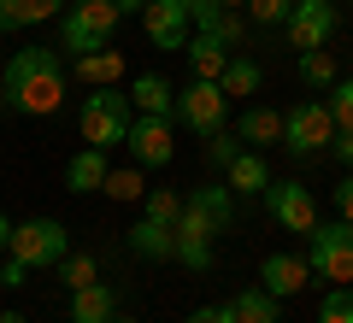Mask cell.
I'll return each instance as SVG.
<instances>
[{"label":"cell","mask_w":353,"mask_h":323,"mask_svg":"<svg viewBox=\"0 0 353 323\" xmlns=\"http://www.w3.org/2000/svg\"><path fill=\"white\" fill-rule=\"evenodd\" d=\"M130 106L148 112V118H171L176 112V88L159 71H141V76H130Z\"/></svg>","instance_id":"5bb4252c"},{"label":"cell","mask_w":353,"mask_h":323,"mask_svg":"<svg viewBox=\"0 0 353 323\" xmlns=\"http://www.w3.org/2000/svg\"><path fill=\"white\" fill-rule=\"evenodd\" d=\"M65 83H71V71H65L59 48H18L0 76V100L18 118H53L65 106Z\"/></svg>","instance_id":"6da1fadb"},{"label":"cell","mask_w":353,"mask_h":323,"mask_svg":"<svg viewBox=\"0 0 353 323\" xmlns=\"http://www.w3.org/2000/svg\"><path fill=\"white\" fill-rule=\"evenodd\" d=\"M265 211H271V224L289 229V236H312L318 229V200L301 176H283V183L265 188Z\"/></svg>","instance_id":"ba28073f"},{"label":"cell","mask_w":353,"mask_h":323,"mask_svg":"<svg viewBox=\"0 0 353 323\" xmlns=\"http://www.w3.org/2000/svg\"><path fill=\"white\" fill-rule=\"evenodd\" d=\"M0 323H30V317H18V311H0Z\"/></svg>","instance_id":"f35d334b"},{"label":"cell","mask_w":353,"mask_h":323,"mask_svg":"<svg viewBox=\"0 0 353 323\" xmlns=\"http://www.w3.org/2000/svg\"><path fill=\"white\" fill-rule=\"evenodd\" d=\"M224 94L230 100H248V94H259V83H265V71H259V59H248V53H230V65H224Z\"/></svg>","instance_id":"603a6c76"},{"label":"cell","mask_w":353,"mask_h":323,"mask_svg":"<svg viewBox=\"0 0 353 323\" xmlns=\"http://www.w3.org/2000/svg\"><path fill=\"white\" fill-rule=\"evenodd\" d=\"M118 317V294L94 276L88 288H71V323H112Z\"/></svg>","instance_id":"2e32d148"},{"label":"cell","mask_w":353,"mask_h":323,"mask_svg":"<svg viewBox=\"0 0 353 323\" xmlns=\"http://www.w3.org/2000/svg\"><path fill=\"white\" fill-rule=\"evenodd\" d=\"M130 124H136V106H130V94H118V88H94V94H83V118H77V129H83L88 147H124Z\"/></svg>","instance_id":"7a4b0ae2"},{"label":"cell","mask_w":353,"mask_h":323,"mask_svg":"<svg viewBox=\"0 0 353 323\" xmlns=\"http://www.w3.org/2000/svg\"><path fill=\"white\" fill-rule=\"evenodd\" d=\"M59 276H65V288H88L94 276H101V264H94V253H65Z\"/></svg>","instance_id":"83f0119b"},{"label":"cell","mask_w":353,"mask_h":323,"mask_svg":"<svg viewBox=\"0 0 353 323\" xmlns=\"http://www.w3.org/2000/svg\"><path fill=\"white\" fill-rule=\"evenodd\" d=\"M330 141H336V118H330V106H318V100H301L294 112H283V147H289L294 159L330 153Z\"/></svg>","instance_id":"52a82bcc"},{"label":"cell","mask_w":353,"mask_h":323,"mask_svg":"<svg viewBox=\"0 0 353 323\" xmlns=\"http://www.w3.org/2000/svg\"><path fill=\"white\" fill-rule=\"evenodd\" d=\"M118 6V18H130V12H148V0H112Z\"/></svg>","instance_id":"8d00e7d4"},{"label":"cell","mask_w":353,"mask_h":323,"mask_svg":"<svg viewBox=\"0 0 353 323\" xmlns=\"http://www.w3.org/2000/svg\"><path fill=\"white\" fill-rule=\"evenodd\" d=\"M130 253L148 259V264H171L176 259V229L153 224V218H136V224H130Z\"/></svg>","instance_id":"4fadbf2b"},{"label":"cell","mask_w":353,"mask_h":323,"mask_svg":"<svg viewBox=\"0 0 353 323\" xmlns=\"http://www.w3.org/2000/svg\"><path fill=\"white\" fill-rule=\"evenodd\" d=\"M12 247V218H6V211H0V253Z\"/></svg>","instance_id":"74e56055"},{"label":"cell","mask_w":353,"mask_h":323,"mask_svg":"<svg viewBox=\"0 0 353 323\" xmlns=\"http://www.w3.org/2000/svg\"><path fill=\"white\" fill-rule=\"evenodd\" d=\"M106 171H112L106 153L101 147H83V153H71V165H65V188H71V194H101Z\"/></svg>","instance_id":"e0dca14e"},{"label":"cell","mask_w":353,"mask_h":323,"mask_svg":"<svg viewBox=\"0 0 353 323\" xmlns=\"http://www.w3.org/2000/svg\"><path fill=\"white\" fill-rule=\"evenodd\" d=\"M318 323H353V288H347V282L324 294V306H318Z\"/></svg>","instance_id":"f546056e"},{"label":"cell","mask_w":353,"mask_h":323,"mask_svg":"<svg viewBox=\"0 0 353 323\" xmlns=\"http://www.w3.org/2000/svg\"><path fill=\"white\" fill-rule=\"evenodd\" d=\"M230 311H236V323H277L283 317V300L265 294V288H241V294L230 300Z\"/></svg>","instance_id":"cb8c5ba5"},{"label":"cell","mask_w":353,"mask_h":323,"mask_svg":"<svg viewBox=\"0 0 353 323\" xmlns=\"http://www.w3.org/2000/svg\"><path fill=\"white\" fill-rule=\"evenodd\" d=\"M218 6H230V12H236V6H248V0H218Z\"/></svg>","instance_id":"ab89813d"},{"label":"cell","mask_w":353,"mask_h":323,"mask_svg":"<svg viewBox=\"0 0 353 323\" xmlns=\"http://www.w3.org/2000/svg\"><path fill=\"white\" fill-rule=\"evenodd\" d=\"M30 282V264H18L12 253H6V264H0V288H24Z\"/></svg>","instance_id":"d6a6232c"},{"label":"cell","mask_w":353,"mask_h":323,"mask_svg":"<svg viewBox=\"0 0 353 323\" xmlns=\"http://www.w3.org/2000/svg\"><path fill=\"white\" fill-rule=\"evenodd\" d=\"M301 83H306V88H324V94H330V88H336V59H330L324 48L301 53Z\"/></svg>","instance_id":"484cf974"},{"label":"cell","mask_w":353,"mask_h":323,"mask_svg":"<svg viewBox=\"0 0 353 323\" xmlns=\"http://www.w3.org/2000/svg\"><path fill=\"white\" fill-rule=\"evenodd\" d=\"M112 323H136V317H112Z\"/></svg>","instance_id":"60d3db41"},{"label":"cell","mask_w":353,"mask_h":323,"mask_svg":"<svg viewBox=\"0 0 353 323\" xmlns=\"http://www.w3.org/2000/svg\"><path fill=\"white\" fill-rule=\"evenodd\" d=\"M330 118H336V129H353V76H336V88H330Z\"/></svg>","instance_id":"f1b7e54d"},{"label":"cell","mask_w":353,"mask_h":323,"mask_svg":"<svg viewBox=\"0 0 353 323\" xmlns=\"http://www.w3.org/2000/svg\"><path fill=\"white\" fill-rule=\"evenodd\" d=\"M241 147H248V141H241V136H230V129H218V136L206 141V159H212L218 171H230V159H236Z\"/></svg>","instance_id":"1f68e13d"},{"label":"cell","mask_w":353,"mask_h":323,"mask_svg":"<svg viewBox=\"0 0 353 323\" xmlns=\"http://www.w3.org/2000/svg\"><path fill=\"white\" fill-rule=\"evenodd\" d=\"M6 253L18 264H30V271H48V264H59L71 253V229L59 218H24V224H12V247Z\"/></svg>","instance_id":"5b68a950"},{"label":"cell","mask_w":353,"mask_h":323,"mask_svg":"<svg viewBox=\"0 0 353 323\" xmlns=\"http://www.w3.org/2000/svg\"><path fill=\"white\" fill-rule=\"evenodd\" d=\"M106 200H141L148 194V183H141V165H130V171H106Z\"/></svg>","instance_id":"4316f807"},{"label":"cell","mask_w":353,"mask_h":323,"mask_svg":"<svg viewBox=\"0 0 353 323\" xmlns=\"http://www.w3.org/2000/svg\"><path fill=\"white\" fill-rule=\"evenodd\" d=\"M330 153H336L341 165L353 171V129H336V141H330Z\"/></svg>","instance_id":"d590c367"},{"label":"cell","mask_w":353,"mask_h":323,"mask_svg":"<svg viewBox=\"0 0 353 323\" xmlns=\"http://www.w3.org/2000/svg\"><path fill=\"white\" fill-rule=\"evenodd\" d=\"M71 76L88 88H118V76H124V53L118 48H94V53H77L71 59Z\"/></svg>","instance_id":"9a60e30c"},{"label":"cell","mask_w":353,"mask_h":323,"mask_svg":"<svg viewBox=\"0 0 353 323\" xmlns=\"http://www.w3.org/2000/svg\"><path fill=\"white\" fill-rule=\"evenodd\" d=\"M236 136L248 141V147H271V141H283V112H271V106H248L236 124Z\"/></svg>","instance_id":"7402d4cb"},{"label":"cell","mask_w":353,"mask_h":323,"mask_svg":"<svg viewBox=\"0 0 353 323\" xmlns=\"http://www.w3.org/2000/svg\"><path fill=\"white\" fill-rule=\"evenodd\" d=\"M259 282H265V294L289 300V294H301V288L312 282V264H306L301 253H265V264H259Z\"/></svg>","instance_id":"7c38bea8"},{"label":"cell","mask_w":353,"mask_h":323,"mask_svg":"<svg viewBox=\"0 0 353 323\" xmlns=\"http://www.w3.org/2000/svg\"><path fill=\"white\" fill-rule=\"evenodd\" d=\"M312 247H306V264H312V276H324V282H353V224L347 218H336V224H318Z\"/></svg>","instance_id":"8992f818"},{"label":"cell","mask_w":353,"mask_h":323,"mask_svg":"<svg viewBox=\"0 0 353 323\" xmlns=\"http://www.w3.org/2000/svg\"><path fill=\"white\" fill-rule=\"evenodd\" d=\"M224 183L236 188V194H265V188H271V165H265V153L259 147H241L236 159H230Z\"/></svg>","instance_id":"ac0fdd59"},{"label":"cell","mask_w":353,"mask_h":323,"mask_svg":"<svg viewBox=\"0 0 353 323\" xmlns=\"http://www.w3.org/2000/svg\"><path fill=\"white\" fill-rule=\"evenodd\" d=\"M183 200H189V206H201L218 229L236 224V188H230V183H206V188H194V194H183Z\"/></svg>","instance_id":"44dd1931"},{"label":"cell","mask_w":353,"mask_h":323,"mask_svg":"<svg viewBox=\"0 0 353 323\" xmlns=\"http://www.w3.org/2000/svg\"><path fill=\"white\" fill-rule=\"evenodd\" d=\"M224 118H230V94H224V83H183L176 88V112H171V124H183L189 136H201V141H212L218 129H224Z\"/></svg>","instance_id":"277c9868"},{"label":"cell","mask_w":353,"mask_h":323,"mask_svg":"<svg viewBox=\"0 0 353 323\" xmlns=\"http://www.w3.org/2000/svg\"><path fill=\"white\" fill-rule=\"evenodd\" d=\"M336 24H341L336 0H294V12L283 18V41L294 53H312V48H324L336 36Z\"/></svg>","instance_id":"9c48e42d"},{"label":"cell","mask_w":353,"mask_h":323,"mask_svg":"<svg viewBox=\"0 0 353 323\" xmlns=\"http://www.w3.org/2000/svg\"><path fill=\"white\" fill-rule=\"evenodd\" d=\"M141 30L159 53H176L189 48L194 36V18H189V0H148V12H141Z\"/></svg>","instance_id":"8fae6325"},{"label":"cell","mask_w":353,"mask_h":323,"mask_svg":"<svg viewBox=\"0 0 353 323\" xmlns=\"http://www.w3.org/2000/svg\"><path fill=\"white\" fill-rule=\"evenodd\" d=\"M183 53H189V71L201 76V83H218V76H224V65H230V48H224L218 36H206V30H194Z\"/></svg>","instance_id":"d6986e66"},{"label":"cell","mask_w":353,"mask_h":323,"mask_svg":"<svg viewBox=\"0 0 353 323\" xmlns=\"http://www.w3.org/2000/svg\"><path fill=\"white\" fill-rule=\"evenodd\" d=\"M189 323H236V311H230V300H224V306H201V311H189Z\"/></svg>","instance_id":"836d02e7"},{"label":"cell","mask_w":353,"mask_h":323,"mask_svg":"<svg viewBox=\"0 0 353 323\" xmlns=\"http://www.w3.org/2000/svg\"><path fill=\"white\" fill-rule=\"evenodd\" d=\"M65 12V0H0V36L6 30H36Z\"/></svg>","instance_id":"ffe728a7"},{"label":"cell","mask_w":353,"mask_h":323,"mask_svg":"<svg viewBox=\"0 0 353 323\" xmlns=\"http://www.w3.org/2000/svg\"><path fill=\"white\" fill-rule=\"evenodd\" d=\"M141 218H153V224H171L176 229V218H183V194H176V188H148V194H141Z\"/></svg>","instance_id":"d4e9b609"},{"label":"cell","mask_w":353,"mask_h":323,"mask_svg":"<svg viewBox=\"0 0 353 323\" xmlns=\"http://www.w3.org/2000/svg\"><path fill=\"white\" fill-rule=\"evenodd\" d=\"M124 147H130V165H141V171H159V165L176 159V124H171V118H148V112H136V124H130Z\"/></svg>","instance_id":"30bf717a"},{"label":"cell","mask_w":353,"mask_h":323,"mask_svg":"<svg viewBox=\"0 0 353 323\" xmlns=\"http://www.w3.org/2000/svg\"><path fill=\"white\" fill-rule=\"evenodd\" d=\"M336 211H341V218L353 224V171H347V176L336 183Z\"/></svg>","instance_id":"e575fe53"},{"label":"cell","mask_w":353,"mask_h":323,"mask_svg":"<svg viewBox=\"0 0 353 323\" xmlns=\"http://www.w3.org/2000/svg\"><path fill=\"white\" fill-rule=\"evenodd\" d=\"M241 12H248L253 24H265V30H271V24L283 30V18L294 12V0H248V6H241Z\"/></svg>","instance_id":"4dcf8cb0"},{"label":"cell","mask_w":353,"mask_h":323,"mask_svg":"<svg viewBox=\"0 0 353 323\" xmlns=\"http://www.w3.org/2000/svg\"><path fill=\"white\" fill-rule=\"evenodd\" d=\"M112 30H118L112 0H71L59 12V48H71V59L94 53V48H112Z\"/></svg>","instance_id":"3957f363"}]
</instances>
